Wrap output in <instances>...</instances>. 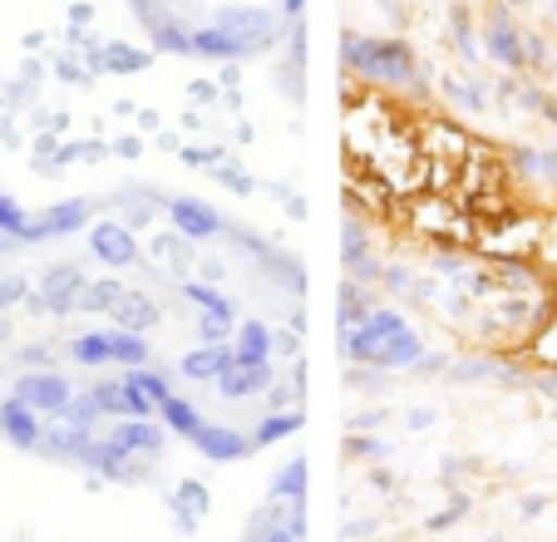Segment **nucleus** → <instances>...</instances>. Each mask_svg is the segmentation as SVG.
Segmentation results:
<instances>
[{
	"label": "nucleus",
	"instance_id": "6",
	"mask_svg": "<svg viewBox=\"0 0 557 542\" xmlns=\"http://www.w3.org/2000/svg\"><path fill=\"white\" fill-rule=\"evenodd\" d=\"M276 11H282L286 21H301V15H306V0H276Z\"/></svg>",
	"mask_w": 557,
	"mask_h": 542
},
{
	"label": "nucleus",
	"instance_id": "4",
	"mask_svg": "<svg viewBox=\"0 0 557 542\" xmlns=\"http://www.w3.org/2000/svg\"><path fill=\"white\" fill-rule=\"evenodd\" d=\"M89 247H95V257L114 271L138 267V257H144V247L134 242V227H128V222H99V227L89 232Z\"/></svg>",
	"mask_w": 557,
	"mask_h": 542
},
{
	"label": "nucleus",
	"instance_id": "2",
	"mask_svg": "<svg viewBox=\"0 0 557 542\" xmlns=\"http://www.w3.org/2000/svg\"><path fill=\"white\" fill-rule=\"evenodd\" d=\"M247 542H301V498H296V489H292V498H276L272 493V503L257 513Z\"/></svg>",
	"mask_w": 557,
	"mask_h": 542
},
{
	"label": "nucleus",
	"instance_id": "1",
	"mask_svg": "<svg viewBox=\"0 0 557 542\" xmlns=\"http://www.w3.org/2000/svg\"><path fill=\"white\" fill-rule=\"evenodd\" d=\"M346 64L375 84H405L414 74V54L400 40H356V35H346Z\"/></svg>",
	"mask_w": 557,
	"mask_h": 542
},
{
	"label": "nucleus",
	"instance_id": "3",
	"mask_svg": "<svg viewBox=\"0 0 557 542\" xmlns=\"http://www.w3.org/2000/svg\"><path fill=\"white\" fill-rule=\"evenodd\" d=\"M163 208H169L173 227H178L183 237H193V242H212V237H222V232H227V222L218 218V208H212V202H202V198H169Z\"/></svg>",
	"mask_w": 557,
	"mask_h": 542
},
{
	"label": "nucleus",
	"instance_id": "8",
	"mask_svg": "<svg viewBox=\"0 0 557 542\" xmlns=\"http://www.w3.org/2000/svg\"><path fill=\"white\" fill-rule=\"evenodd\" d=\"M119 153H124V158H138V138H119Z\"/></svg>",
	"mask_w": 557,
	"mask_h": 542
},
{
	"label": "nucleus",
	"instance_id": "5",
	"mask_svg": "<svg viewBox=\"0 0 557 542\" xmlns=\"http://www.w3.org/2000/svg\"><path fill=\"white\" fill-rule=\"evenodd\" d=\"M104 70H114V74H144L148 70V54L134 50V45H109V50H104Z\"/></svg>",
	"mask_w": 557,
	"mask_h": 542
},
{
	"label": "nucleus",
	"instance_id": "7",
	"mask_svg": "<svg viewBox=\"0 0 557 542\" xmlns=\"http://www.w3.org/2000/svg\"><path fill=\"white\" fill-rule=\"evenodd\" d=\"M70 21L74 25H89V21H95V11H89V5H70Z\"/></svg>",
	"mask_w": 557,
	"mask_h": 542
}]
</instances>
